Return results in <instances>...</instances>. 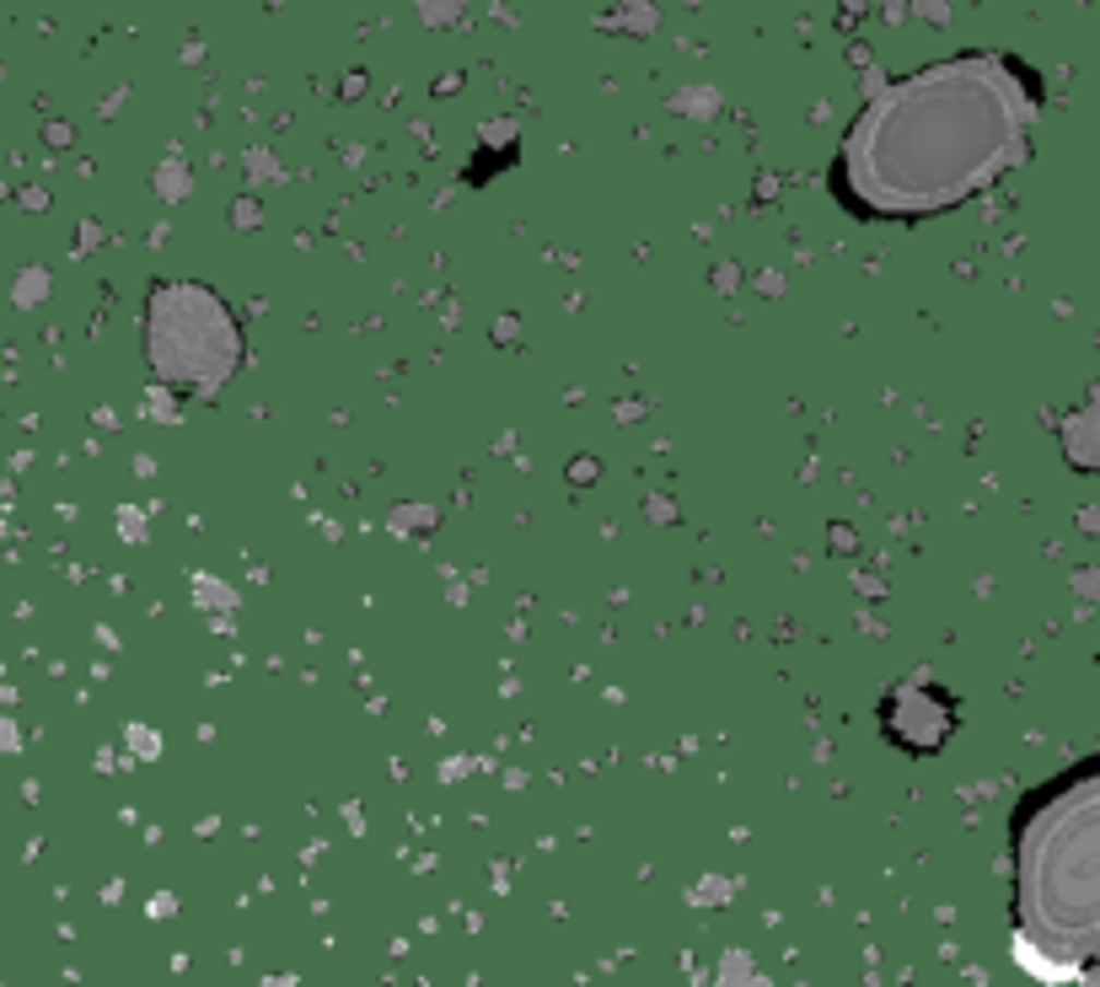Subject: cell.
<instances>
[{
	"instance_id": "6da1fadb",
	"label": "cell",
	"mask_w": 1100,
	"mask_h": 987,
	"mask_svg": "<svg viewBox=\"0 0 1100 987\" xmlns=\"http://www.w3.org/2000/svg\"><path fill=\"white\" fill-rule=\"evenodd\" d=\"M1015 103L982 70H945L902 86L853 134V183L881 209L961 198L1009 161Z\"/></svg>"
},
{
	"instance_id": "7a4b0ae2",
	"label": "cell",
	"mask_w": 1100,
	"mask_h": 987,
	"mask_svg": "<svg viewBox=\"0 0 1100 987\" xmlns=\"http://www.w3.org/2000/svg\"><path fill=\"white\" fill-rule=\"evenodd\" d=\"M1020 907L1031 928H1041L1057 950H1074L1090 934L1096 913V805L1090 790L1068 794V805H1052L1036 816L1020 848Z\"/></svg>"
}]
</instances>
